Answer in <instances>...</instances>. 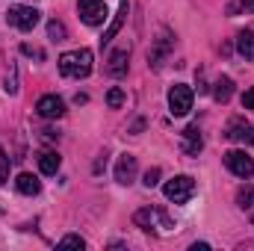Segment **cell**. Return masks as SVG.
I'll use <instances>...</instances> for the list:
<instances>
[{"mask_svg": "<svg viewBox=\"0 0 254 251\" xmlns=\"http://www.w3.org/2000/svg\"><path fill=\"white\" fill-rule=\"evenodd\" d=\"M190 110H192V89L184 86V83L172 86L169 89V113L172 116H187Z\"/></svg>", "mask_w": 254, "mask_h": 251, "instance_id": "cell-5", "label": "cell"}, {"mask_svg": "<svg viewBox=\"0 0 254 251\" xmlns=\"http://www.w3.org/2000/svg\"><path fill=\"white\" fill-rule=\"evenodd\" d=\"M163 192H166L169 201H175V204H187V201L192 198V192H195V181H192L190 175H181V178L169 181V184L163 187Z\"/></svg>", "mask_w": 254, "mask_h": 251, "instance_id": "cell-3", "label": "cell"}, {"mask_svg": "<svg viewBox=\"0 0 254 251\" xmlns=\"http://www.w3.org/2000/svg\"><path fill=\"white\" fill-rule=\"evenodd\" d=\"M169 48H172V36H169V33H163V36L157 39V48L148 54V63L154 65V68H160L163 60H166V54H169Z\"/></svg>", "mask_w": 254, "mask_h": 251, "instance_id": "cell-13", "label": "cell"}, {"mask_svg": "<svg viewBox=\"0 0 254 251\" xmlns=\"http://www.w3.org/2000/svg\"><path fill=\"white\" fill-rule=\"evenodd\" d=\"M201 148H204L201 130H198L195 125H192V127H187V130H184V151H187V154H198Z\"/></svg>", "mask_w": 254, "mask_h": 251, "instance_id": "cell-15", "label": "cell"}, {"mask_svg": "<svg viewBox=\"0 0 254 251\" xmlns=\"http://www.w3.org/2000/svg\"><path fill=\"white\" fill-rule=\"evenodd\" d=\"M15 189H18L21 195H39L42 184H39V178H36V175H30V172H21V175L15 178Z\"/></svg>", "mask_w": 254, "mask_h": 251, "instance_id": "cell-12", "label": "cell"}, {"mask_svg": "<svg viewBox=\"0 0 254 251\" xmlns=\"http://www.w3.org/2000/svg\"><path fill=\"white\" fill-rule=\"evenodd\" d=\"M237 51H240V57H246L249 63H254V30H243L237 36Z\"/></svg>", "mask_w": 254, "mask_h": 251, "instance_id": "cell-16", "label": "cell"}, {"mask_svg": "<svg viewBox=\"0 0 254 251\" xmlns=\"http://www.w3.org/2000/svg\"><path fill=\"white\" fill-rule=\"evenodd\" d=\"M243 9L246 12H254V0H243Z\"/></svg>", "mask_w": 254, "mask_h": 251, "instance_id": "cell-26", "label": "cell"}, {"mask_svg": "<svg viewBox=\"0 0 254 251\" xmlns=\"http://www.w3.org/2000/svg\"><path fill=\"white\" fill-rule=\"evenodd\" d=\"M243 110H254V86L243 95Z\"/></svg>", "mask_w": 254, "mask_h": 251, "instance_id": "cell-25", "label": "cell"}, {"mask_svg": "<svg viewBox=\"0 0 254 251\" xmlns=\"http://www.w3.org/2000/svg\"><path fill=\"white\" fill-rule=\"evenodd\" d=\"M60 249H86V240H83V237H77V234H68V237H63Z\"/></svg>", "mask_w": 254, "mask_h": 251, "instance_id": "cell-21", "label": "cell"}, {"mask_svg": "<svg viewBox=\"0 0 254 251\" xmlns=\"http://www.w3.org/2000/svg\"><path fill=\"white\" fill-rule=\"evenodd\" d=\"M48 36H51L54 42H65V36H68V33H65V24L63 21H51V24H48Z\"/></svg>", "mask_w": 254, "mask_h": 251, "instance_id": "cell-20", "label": "cell"}, {"mask_svg": "<svg viewBox=\"0 0 254 251\" xmlns=\"http://www.w3.org/2000/svg\"><path fill=\"white\" fill-rule=\"evenodd\" d=\"M133 222L139 225V228H145V231H151L154 228V222H163L166 228H172V222L160 213V210H151V207H145V210H139L136 216H133Z\"/></svg>", "mask_w": 254, "mask_h": 251, "instance_id": "cell-9", "label": "cell"}, {"mask_svg": "<svg viewBox=\"0 0 254 251\" xmlns=\"http://www.w3.org/2000/svg\"><path fill=\"white\" fill-rule=\"evenodd\" d=\"M60 154L57 151H45L42 157H39V169H42V175H57L60 172Z\"/></svg>", "mask_w": 254, "mask_h": 251, "instance_id": "cell-18", "label": "cell"}, {"mask_svg": "<svg viewBox=\"0 0 254 251\" xmlns=\"http://www.w3.org/2000/svg\"><path fill=\"white\" fill-rule=\"evenodd\" d=\"M77 12H80V21L89 24V27H98V24H104L110 18L104 0H80L77 3Z\"/></svg>", "mask_w": 254, "mask_h": 251, "instance_id": "cell-2", "label": "cell"}, {"mask_svg": "<svg viewBox=\"0 0 254 251\" xmlns=\"http://www.w3.org/2000/svg\"><path fill=\"white\" fill-rule=\"evenodd\" d=\"M231 95H234V80H231V77H219V80H216V89H213V98H216L219 104H228Z\"/></svg>", "mask_w": 254, "mask_h": 251, "instance_id": "cell-17", "label": "cell"}, {"mask_svg": "<svg viewBox=\"0 0 254 251\" xmlns=\"http://www.w3.org/2000/svg\"><path fill=\"white\" fill-rule=\"evenodd\" d=\"M237 204H240L243 210H254V187L252 184H246V187L237 192Z\"/></svg>", "mask_w": 254, "mask_h": 251, "instance_id": "cell-19", "label": "cell"}, {"mask_svg": "<svg viewBox=\"0 0 254 251\" xmlns=\"http://www.w3.org/2000/svg\"><path fill=\"white\" fill-rule=\"evenodd\" d=\"M127 60H130V51H127V48L116 51V54L110 57V65H107V71H110L113 77H125V74H127Z\"/></svg>", "mask_w": 254, "mask_h": 251, "instance_id": "cell-14", "label": "cell"}, {"mask_svg": "<svg viewBox=\"0 0 254 251\" xmlns=\"http://www.w3.org/2000/svg\"><path fill=\"white\" fill-rule=\"evenodd\" d=\"M9 24L12 27H18V30H24V33H30L36 24H39V18H42V12L36 9V6H15V9H9Z\"/></svg>", "mask_w": 254, "mask_h": 251, "instance_id": "cell-4", "label": "cell"}, {"mask_svg": "<svg viewBox=\"0 0 254 251\" xmlns=\"http://www.w3.org/2000/svg\"><path fill=\"white\" fill-rule=\"evenodd\" d=\"M207 249H210L207 243H195V246H192V251H207Z\"/></svg>", "mask_w": 254, "mask_h": 251, "instance_id": "cell-27", "label": "cell"}, {"mask_svg": "<svg viewBox=\"0 0 254 251\" xmlns=\"http://www.w3.org/2000/svg\"><path fill=\"white\" fill-rule=\"evenodd\" d=\"M36 113L42 119H63L65 116V101L57 95H42L39 104H36Z\"/></svg>", "mask_w": 254, "mask_h": 251, "instance_id": "cell-7", "label": "cell"}, {"mask_svg": "<svg viewBox=\"0 0 254 251\" xmlns=\"http://www.w3.org/2000/svg\"><path fill=\"white\" fill-rule=\"evenodd\" d=\"M228 139H234V142H252L254 145V127H249L243 119H234L231 125H228V133H225Z\"/></svg>", "mask_w": 254, "mask_h": 251, "instance_id": "cell-10", "label": "cell"}, {"mask_svg": "<svg viewBox=\"0 0 254 251\" xmlns=\"http://www.w3.org/2000/svg\"><path fill=\"white\" fill-rule=\"evenodd\" d=\"M9 181V157L3 154V148H0V187Z\"/></svg>", "mask_w": 254, "mask_h": 251, "instance_id": "cell-23", "label": "cell"}, {"mask_svg": "<svg viewBox=\"0 0 254 251\" xmlns=\"http://www.w3.org/2000/svg\"><path fill=\"white\" fill-rule=\"evenodd\" d=\"M225 166H228L237 178H246V181L254 175V160L246 151H228V154H225Z\"/></svg>", "mask_w": 254, "mask_h": 251, "instance_id": "cell-6", "label": "cell"}, {"mask_svg": "<svg viewBox=\"0 0 254 251\" xmlns=\"http://www.w3.org/2000/svg\"><path fill=\"white\" fill-rule=\"evenodd\" d=\"M60 71H63V77H74V80L89 77V74H92V51L80 48V51L63 54V57H60Z\"/></svg>", "mask_w": 254, "mask_h": 251, "instance_id": "cell-1", "label": "cell"}, {"mask_svg": "<svg viewBox=\"0 0 254 251\" xmlns=\"http://www.w3.org/2000/svg\"><path fill=\"white\" fill-rule=\"evenodd\" d=\"M116 181L122 187H130L136 181V157L133 154H122L119 163H116Z\"/></svg>", "mask_w": 254, "mask_h": 251, "instance_id": "cell-8", "label": "cell"}, {"mask_svg": "<svg viewBox=\"0 0 254 251\" xmlns=\"http://www.w3.org/2000/svg\"><path fill=\"white\" fill-rule=\"evenodd\" d=\"M107 104H110L113 110H119V107L125 104V92H122L119 86H116V89H110V92H107Z\"/></svg>", "mask_w": 254, "mask_h": 251, "instance_id": "cell-22", "label": "cell"}, {"mask_svg": "<svg viewBox=\"0 0 254 251\" xmlns=\"http://www.w3.org/2000/svg\"><path fill=\"white\" fill-rule=\"evenodd\" d=\"M142 184H145L148 189L157 187V184H160V169H148V172H145V181H142Z\"/></svg>", "mask_w": 254, "mask_h": 251, "instance_id": "cell-24", "label": "cell"}, {"mask_svg": "<svg viewBox=\"0 0 254 251\" xmlns=\"http://www.w3.org/2000/svg\"><path fill=\"white\" fill-rule=\"evenodd\" d=\"M127 9H130V6H127V0H122V3H119V12H116V18H113V24H110V27H107V33L101 36V45H110V42L119 36V30H122V24H125V18H127Z\"/></svg>", "mask_w": 254, "mask_h": 251, "instance_id": "cell-11", "label": "cell"}]
</instances>
